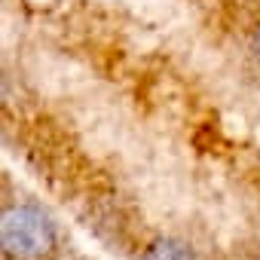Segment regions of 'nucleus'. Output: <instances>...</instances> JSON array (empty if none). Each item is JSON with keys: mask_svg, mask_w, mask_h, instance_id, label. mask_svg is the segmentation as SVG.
<instances>
[{"mask_svg": "<svg viewBox=\"0 0 260 260\" xmlns=\"http://www.w3.org/2000/svg\"><path fill=\"white\" fill-rule=\"evenodd\" d=\"M55 242V223L34 205H10L0 217V245L10 260H43Z\"/></svg>", "mask_w": 260, "mask_h": 260, "instance_id": "obj_1", "label": "nucleus"}, {"mask_svg": "<svg viewBox=\"0 0 260 260\" xmlns=\"http://www.w3.org/2000/svg\"><path fill=\"white\" fill-rule=\"evenodd\" d=\"M141 260H196V254L190 251V245H184L178 239H156L141 254Z\"/></svg>", "mask_w": 260, "mask_h": 260, "instance_id": "obj_2", "label": "nucleus"}, {"mask_svg": "<svg viewBox=\"0 0 260 260\" xmlns=\"http://www.w3.org/2000/svg\"><path fill=\"white\" fill-rule=\"evenodd\" d=\"M251 46H254V52L260 55V25L254 28V37H251Z\"/></svg>", "mask_w": 260, "mask_h": 260, "instance_id": "obj_3", "label": "nucleus"}]
</instances>
